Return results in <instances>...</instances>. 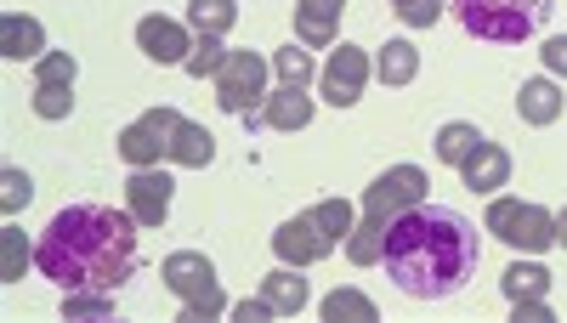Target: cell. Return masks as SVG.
<instances>
[{"mask_svg":"<svg viewBox=\"0 0 567 323\" xmlns=\"http://www.w3.org/2000/svg\"><path fill=\"white\" fill-rule=\"evenodd\" d=\"M159 279H165L171 295H182V323H210V317L227 312V295H221V284H216V267H210V256H199V250L165 256Z\"/></svg>","mask_w":567,"mask_h":323,"instance_id":"cell-4","label":"cell"},{"mask_svg":"<svg viewBox=\"0 0 567 323\" xmlns=\"http://www.w3.org/2000/svg\"><path fill=\"white\" fill-rule=\"evenodd\" d=\"M250 125H272V131H307L312 125V97L307 85H278L261 103V114H245Z\"/></svg>","mask_w":567,"mask_h":323,"instance_id":"cell-11","label":"cell"},{"mask_svg":"<svg viewBox=\"0 0 567 323\" xmlns=\"http://www.w3.org/2000/svg\"><path fill=\"white\" fill-rule=\"evenodd\" d=\"M0 181H7V216H18V210L34 199V181H29V170L7 165V176H0Z\"/></svg>","mask_w":567,"mask_h":323,"instance_id":"cell-34","label":"cell"},{"mask_svg":"<svg viewBox=\"0 0 567 323\" xmlns=\"http://www.w3.org/2000/svg\"><path fill=\"white\" fill-rule=\"evenodd\" d=\"M347 0H296V40L301 45H336Z\"/></svg>","mask_w":567,"mask_h":323,"instance_id":"cell-15","label":"cell"},{"mask_svg":"<svg viewBox=\"0 0 567 323\" xmlns=\"http://www.w3.org/2000/svg\"><path fill=\"white\" fill-rule=\"evenodd\" d=\"M187 23H194V34H227L233 23H239V0H194V7H187Z\"/></svg>","mask_w":567,"mask_h":323,"instance_id":"cell-26","label":"cell"},{"mask_svg":"<svg viewBox=\"0 0 567 323\" xmlns=\"http://www.w3.org/2000/svg\"><path fill=\"white\" fill-rule=\"evenodd\" d=\"M176 108H148L142 119H131L125 131H120V154H125V165L131 170H142V165H159V159H171V131H176Z\"/></svg>","mask_w":567,"mask_h":323,"instance_id":"cell-8","label":"cell"},{"mask_svg":"<svg viewBox=\"0 0 567 323\" xmlns=\"http://www.w3.org/2000/svg\"><path fill=\"white\" fill-rule=\"evenodd\" d=\"M516 306V323H550V301L534 295V301H511Z\"/></svg>","mask_w":567,"mask_h":323,"instance_id":"cell-36","label":"cell"},{"mask_svg":"<svg viewBox=\"0 0 567 323\" xmlns=\"http://www.w3.org/2000/svg\"><path fill=\"white\" fill-rule=\"evenodd\" d=\"M267 58L261 52H227V63H221V74H216V103L227 108V114H256L272 91H267Z\"/></svg>","mask_w":567,"mask_h":323,"instance_id":"cell-6","label":"cell"},{"mask_svg":"<svg viewBox=\"0 0 567 323\" xmlns=\"http://www.w3.org/2000/svg\"><path fill=\"white\" fill-rule=\"evenodd\" d=\"M556 244H567V210L556 216Z\"/></svg>","mask_w":567,"mask_h":323,"instance_id":"cell-38","label":"cell"},{"mask_svg":"<svg viewBox=\"0 0 567 323\" xmlns=\"http://www.w3.org/2000/svg\"><path fill=\"white\" fill-rule=\"evenodd\" d=\"M34 114L40 119H69L74 114V85H34Z\"/></svg>","mask_w":567,"mask_h":323,"instance_id":"cell-31","label":"cell"},{"mask_svg":"<svg viewBox=\"0 0 567 323\" xmlns=\"http://www.w3.org/2000/svg\"><path fill=\"white\" fill-rule=\"evenodd\" d=\"M499 284H505V301H534V295H550V272L539 261H511Z\"/></svg>","mask_w":567,"mask_h":323,"instance_id":"cell-23","label":"cell"},{"mask_svg":"<svg viewBox=\"0 0 567 323\" xmlns=\"http://www.w3.org/2000/svg\"><path fill=\"white\" fill-rule=\"evenodd\" d=\"M74 80H80V63L69 52H45L34 63V85H74Z\"/></svg>","mask_w":567,"mask_h":323,"instance_id":"cell-32","label":"cell"},{"mask_svg":"<svg viewBox=\"0 0 567 323\" xmlns=\"http://www.w3.org/2000/svg\"><path fill=\"white\" fill-rule=\"evenodd\" d=\"M171 159L187 165V170H205V165L216 159V136H210L205 125H194V119H176V131H171Z\"/></svg>","mask_w":567,"mask_h":323,"instance_id":"cell-18","label":"cell"},{"mask_svg":"<svg viewBox=\"0 0 567 323\" xmlns=\"http://www.w3.org/2000/svg\"><path fill=\"white\" fill-rule=\"evenodd\" d=\"M381 250H386V221L363 216V227H352V239H347V256L358 267H374V261H381Z\"/></svg>","mask_w":567,"mask_h":323,"instance_id":"cell-27","label":"cell"},{"mask_svg":"<svg viewBox=\"0 0 567 323\" xmlns=\"http://www.w3.org/2000/svg\"><path fill=\"white\" fill-rule=\"evenodd\" d=\"M567 108L556 74H539V80H523V91H516V114H523V125H556Z\"/></svg>","mask_w":567,"mask_h":323,"instance_id":"cell-14","label":"cell"},{"mask_svg":"<svg viewBox=\"0 0 567 323\" xmlns=\"http://www.w3.org/2000/svg\"><path fill=\"white\" fill-rule=\"evenodd\" d=\"M386 7L409 23V29H432L443 18V0H386Z\"/></svg>","mask_w":567,"mask_h":323,"instance_id":"cell-33","label":"cell"},{"mask_svg":"<svg viewBox=\"0 0 567 323\" xmlns=\"http://www.w3.org/2000/svg\"><path fill=\"white\" fill-rule=\"evenodd\" d=\"M414 205H425V170H420V165H392L386 176H374L369 194H363V216L386 221V227H392L403 210H414Z\"/></svg>","mask_w":567,"mask_h":323,"instance_id":"cell-7","label":"cell"},{"mask_svg":"<svg viewBox=\"0 0 567 323\" xmlns=\"http://www.w3.org/2000/svg\"><path fill=\"white\" fill-rule=\"evenodd\" d=\"M142 221L131 210L80 199L63 205L34 239V267L58 290H125L142 267Z\"/></svg>","mask_w":567,"mask_h":323,"instance_id":"cell-1","label":"cell"},{"mask_svg":"<svg viewBox=\"0 0 567 323\" xmlns=\"http://www.w3.org/2000/svg\"><path fill=\"white\" fill-rule=\"evenodd\" d=\"M369 52L363 45H347L341 40V52H329V63L318 69V91H323V103H336V108H352L363 97V85H369Z\"/></svg>","mask_w":567,"mask_h":323,"instance_id":"cell-9","label":"cell"},{"mask_svg":"<svg viewBox=\"0 0 567 323\" xmlns=\"http://www.w3.org/2000/svg\"><path fill=\"white\" fill-rule=\"evenodd\" d=\"M136 45H142V58H154V63H187V52H194V40H187V29L176 18H142Z\"/></svg>","mask_w":567,"mask_h":323,"instance_id":"cell-12","label":"cell"},{"mask_svg":"<svg viewBox=\"0 0 567 323\" xmlns=\"http://www.w3.org/2000/svg\"><path fill=\"white\" fill-rule=\"evenodd\" d=\"M307 221L318 227V239L336 250L341 239H352V205L347 199H318L312 210H307Z\"/></svg>","mask_w":567,"mask_h":323,"instance_id":"cell-21","label":"cell"},{"mask_svg":"<svg viewBox=\"0 0 567 323\" xmlns=\"http://www.w3.org/2000/svg\"><path fill=\"white\" fill-rule=\"evenodd\" d=\"M114 290H63V317H109Z\"/></svg>","mask_w":567,"mask_h":323,"instance_id":"cell-30","label":"cell"},{"mask_svg":"<svg viewBox=\"0 0 567 323\" xmlns=\"http://www.w3.org/2000/svg\"><path fill=\"white\" fill-rule=\"evenodd\" d=\"M221 63H227V45H221V34H199V40H194V52H187V63H182V69L194 74V80H205V74L216 80V74H221Z\"/></svg>","mask_w":567,"mask_h":323,"instance_id":"cell-29","label":"cell"},{"mask_svg":"<svg viewBox=\"0 0 567 323\" xmlns=\"http://www.w3.org/2000/svg\"><path fill=\"white\" fill-rule=\"evenodd\" d=\"M539 58H545V69H550L556 80H567V34L545 40V52H539Z\"/></svg>","mask_w":567,"mask_h":323,"instance_id":"cell-35","label":"cell"},{"mask_svg":"<svg viewBox=\"0 0 567 323\" xmlns=\"http://www.w3.org/2000/svg\"><path fill=\"white\" fill-rule=\"evenodd\" d=\"M323 323H374L381 312H374V301L369 295H358V290H336V295H323Z\"/></svg>","mask_w":567,"mask_h":323,"instance_id":"cell-25","label":"cell"},{"mask_svg":"<svg viewBox=\"0 0 567 323\" xmlns=\"http://www.w3.org/2000/svg\"><path fill=\"white\" fill-rule=\"evenodd\" d=\"M449 12L460 18L465 34H477V40L523 45V40H534L550 23L556 0H449Z\"/></svg>","mask_w":567,"mask_h":323,"instance_id":"cell-3","label":"cell"},{"mask_svg":"<svg viewBox=\"0 0 567 323\" xmlns=\"http://www.w3.org/2000/svg\"><path fill=\"white\" fill-rule=\"evenodd\" d=\"M233 312H239V323H267V317H278L267 295H256V301H239V306H233Z\"/></svg>","mask_w":567,"mask_h":323,"instance_id":"cell-37","label":"cell"},{"mask_svg":"<svg viewBox=\"0 0 567 323\" xmlns=\"http://www.w3.org/2000/svg\"><path fill=\"white\" fill-rule=\"evenodd\" d=\"M272 250H278V261H284V267H312V261H323V256H329V244L318 239V227H312L307 216L284 221L278 233H272Z\"/></svg>","mask_w":567,"mask_h":323,"instance_id":"cell-13","label":"cell"},{"mask_svg":"<svg viewBox=\"0 0 567 323\" xmlns=\"http://www.w3.org/2000/svg\"><path fill=\"white\" fill-rule=\"evenodd\" d=\"M29 261H34L29 239L18 233V227H7V233H0V284H18Z\"/></svg>","mask_w":567,"mask_h":323,"instance_id":"cell-28","label":"cell"},{"mask_svg":"<svg viewBox=\"0 0 567 323\" xmlns=\"http://www.w3.org/2000/svg\"><path fill=\"white\" fill-rule=\"evenodd\" d=\"M460 176H465V188H471V194H499L505 181H511V154H505L499 143H483L477 154L460 165Z\"/></svg>","mask_w":567,"mask_h":323,"instance_id":"cell-17","label":"cell"},{"mask_svg":"<svg viewBox=\"0 0 567 323\" xmlns=\"http://www.w3.org/2000/svg\"><path fill=\"white\" fill-rule=\"evenodd\" d=\"M272 74H278V85H307V80H318L312 45H301V40L278 45V52H272Z\"/></svg>","mask_w":567,"mask_h":323,"instance_id":"cell-24","label":"cell"},{"mask_svg":"<svg viewBox=\"0 0 567 323\" xmlns=\"http://www.w3.org/2000/svg\"><path fill=\"white\" fill-rule=\"evenodd\" d=\"M483 143H488V136H483V131H477V125H471V119H449V125H443V131H437V159H443V165H454V170H460V165H465V159H471V154H477V148H483Z\"/></svg>","mask_w":567,"mask_h":323,"instance_id":"cell-20","label":"cell"},{"mask_svg":"<svg viewBox=\"0 0 567 323\" xmlns=\"http://www.w3.org/2000/svg\"><path fill=\"white\" fill-rule=\"evenodd\" d=\"M386 279L409 301H449L477 279L483 261V233L449 205H414L386 227Z\"/></svg>","mask_w":567,"mask_h":323,"instance_id":"cell-2","label":"cell"},{"mask_svg":"<svg viewBox=\"0 0 567 323\" xmlns=\"http://www.w3.org/2000/svg\"><path fill=\"white\" fill-rule=\"evenodd\" d=\"M488 233H499L511 250H550L556 244V216L545 205H523V199H494L488 205Z\"/></svg>","mask_w":567,"mask_h":323,"instance_id":"cell-5","label":"cell"},{"mask_svg":"<svg viewBox=\"0 0 567 323\" xmlns=\"http://www.w3.org/2000/svg\"><path fill=\"white\" fill-rule=\"evenodd\" d=\"M171 194H176V181H171L159 165H142V170H131V181H125V210L142 221V233H154V227H165V216H171Z\"/></svg>","mask_w":567,"mask_h":323,"instance_id":"cell-10","label":"cell"},{"mask_svg":"<svg viewBox=\"0 0 567 323\" xmlns=\"http://www.w3.org/2000/svg\"><path fill=\"white\" fill-rule=\"evenodd\" d=\"M261 295L272 301V312L296 317V312L307 306V279H301V267H278V272H267V279H261Z\"/></svg>","mask_w":567,"mask_h":323,"instance_id":"cell-19","label":"cell"},{"mask_svg":"<svg viewBox=\"0 0 567 323\" xmlns=\"http://www.w3.org/2000/svg\"><path fill=\"white\" fill-rule=\"evenodd\" d=\"M0 58H12V63H40L45 58V29L23 12H7L0 18Z\"/></svg>","mask_w":567,"mask_h":323,"instance_id":"cell-16","label":"cell"},{"mask_svg":"<svg viewBox=\"0 0 567 323\" xmlns=\"http://www.w3.org/2000/svg\"><path fill=\"white\" fill-rule=\"evenodd\" d=\"M374 74H381L386 85H409V80L420 74L414 40H386V45H381V58H374Z\"/></svg>","mask_w":567,"mask_h":323,"instance_id":"cell-22","label":"cell"}]
</instances>
